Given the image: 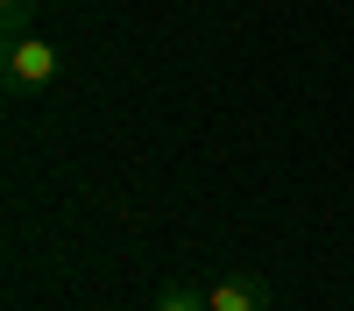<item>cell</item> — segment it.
<instances>
[{"mask_svg":"<svg viewBox=\"0 0 354 311\" xmlns=\"http://www.w3.org/2000/svg\"><path fill=\"white\" fill-rule=\"evenodd\" d=\"M43 85H57V43L28 36L15 21L8 28V92H43Z\"/></svg>","mask_w":354,"mask_h":311,"instance_id":"1","label":"cell"},{"mask_svg":"<svg viewBox=\"0 0 354 311\" xmlns=\"http://www.w3.org/2000/svg\"><path fill=\"white\" fill-rule=\"evenodd\" d=\"M0 8H21V0H0Z\"/></svg>","mask_w":354,"mask_h":311,"instance_id":"4","label":"cell"},{"mask_svg":"<svg viewBox=\"0 0 354 311\" xmlns=\"http://www.w3.org/2000/svg\"><path fill=\"white\" fill-rule=\"evenodd\" d=\"M205 290H213V311H270V283H262L255 269L220 276V283H205Z\"/></svg>","mask_w":354,"mask_h":311,"instance_id":"2","label":"cell"},{"mask_svg":"<svg viewBox=\"0 0 354 311\" xmlns=\"http://www.w3.org/2000/svg\"><path fill=\"white\" fill-rule=\"evenodd\" d=\"M149 311H213V290H205V283H185V276H170V283H156Z\"/></svg>","mask_w":354,"mask_h":311,"instance_id":"3","label":"cell"}]
</instances>
